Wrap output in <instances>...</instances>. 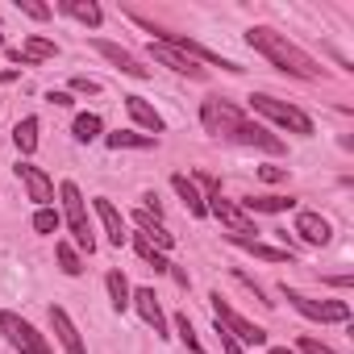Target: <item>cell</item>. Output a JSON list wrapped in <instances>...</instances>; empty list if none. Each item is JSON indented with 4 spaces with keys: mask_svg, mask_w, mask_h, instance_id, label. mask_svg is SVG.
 Masks as SVG:
<instances>
[{
    "mask_svg": "<svg viewBox=\"0 0 354 354\" xmlns=\"http://www.w3.org/2000/svg\"><path fill=\"white\" fill-rule=\"evenodd\" d=\"M201 125H205V133H213V138H221V142H234V146H250V150H263V154H283V150H288L283 138H275L267 125L250 121V117H246L234 100H225V96H209V100L201 104Z\"/></svg>",
    "mask_w": 354,
    "mask_h": 354,
    "instance_id": "cell-1",
    "label": "cell"
},
{
    "mask_svg": "<svg viewBox=\"0 0 354 354\" xmlns=\"http://www.w3.org/2000/svg\"><path fill=\"white\" fill-rule=\"evenodd\" d=\"M246 46H250L254 55H263L271 67H279V71H288V75H296V80H321V75H325V67H321L313 55H304L296 42H288V34H279V30H271V26H250V30H246Z\"/></svg>",
    "mask_w": 354,
    "mask_h": 354,
    "instance_id": "cell-2",
    "label": "cell"
},
{
    "mask_svg": "<svg viewBox=\"0 0 354 354\" xmlns=\"http://www.w3.org/2000/svg\"><path fill=\"white\" fill-rule=\"evenodd\" d=\"M192 184H201V188H205V209H209V217H217V221L230 230V238H250V234H259L254 217H250V213H242V205H238V201L221 196V184L213 180V175H205V171H201Z\"/></svg>",
    "mask_w": 354,
    "mask_h": 354,
    "instance_id": "cell-3",
    "label": "cell"
},
{
    "mask_svg": "<svg viewBox=\"0 0 354 354\" xmlns=\"http://www.w3.org/2000/svg\"><path fill=\"white\" fill-rule=\"evenodd\" d=\"M246 100H250V113L267 117L271 125H279V129H288L296 138H313V117L304 109H296V104H288V100H279L271 92H250Z\"/></svg>",
    "mask_w": 354,
    "mask_h": 354,
    "instance_id": "cell-4",
    "label": "cell"
},
{
    "mask_svg": "<svg viewBox=\"0 0 354 354\" xmlns=\"http://www.w3.org/2000/svg\"><path fill=\"white\" fill-rule=\"evenodd\" d=\"M59 201H63V221H67V230H71V246L75 250H96V230H92V217H88V201H84V192L71 184V180H63L59 184Z\"/></svg>",
    "mask_w": 354,
    "mask_h": 354,
    "instance_id": "cell-5",
    "label": "cell"
},
{
    "mask_svg": "<svg viewBox=\"0 0 354 354\" xmlns=\"http://www.w3.org/2000/svg\"><path fill=\"white\" fill-rule=\"evenodd\" d=\"M209 308H213V321L238 342V346H267V329L263 325H254V321H246L221 292H209Z\"/></svg>",
    "mask_w": 354,
    "mask_h": 354,
    "instance_id": "cell-6",
    "label": "cell"
},
{
    "mask_svg": "<svg viewBox=\"0 0 354 354\" xmlns=\"http://www.w3.org/2000/svg\"><path fill=\"white\" fill-rule=\"evenodd\" d=\"M0 333H5V342H9L17 354H55L50 337L38 333V329H34L21 313H13V308H0Z\"/></svg>",
    "mask_w": 354,
    "mask_h": 354,
    "instance_id": "cell-7",
    "label": "cell"
},
{
    "mask_svg": "<svg viewBox=\"0 0 354 354\" xmlns=\"http://www.w3.org/2000/svg\"><path fill=\"white\" fill-rule=\"evenodd\" d=\"M283 292V300L300 313V317H308V321H317V325H342V321H350V304L346 300H313V296H304V292H296V288H279Z\"/></svg>",
    "mask_w": 354,
    "mask_h": 354,
    "instance_id": "cell-8",
    "label": "cell"
},
{
    "mask_svg": "<svg viewBox=\"0 0 354 354\" xmlns=\"http://www.w3.org/2000/svg\"><path fill=\"white\" fill-rule=\"evenodd\" d=\"M17 180H21V188H26V196L38 205V209H50V201H55V180L38 167V162H30V158H17Z\"/></svg>",
    "mask_w": 354,
    "mask_h": 354,
    "instance_id": "cell-9",
    "label": "cell"
},
{
    "mask_svg": "<svg viewBox=\"0 0 354 354\" xmlns=\"http://www.w3.org/2000/svg\"><path fill=\"white\" fill-rule=\"evenodd\" d=\"M146 55H150L154 63H162V67H171L175 75H188V80H209V67H201L196 59H188L184 50H175V46H167V42H158V38H150V46H146Z\"/></svg>",
    "mask_w": 354,
    "mask_h": 354,
    "instance_id": "cell-10",
    "label": "cell"
},
{
    "mask_svg": "<svg viewBox=\"0 0 354 354\" xmlns=\"http://www.w3.org/2000/svg\"><path fill=\"white\" fill-rule=\"evenodd\" d=\"M92 50L100 55V59H109L121 75H133V80H150V67L133 55V50H125V46H117V42H109V38H92Z\"/></svg>",
    "mask_w": 354,
    "mask_h": 354,
    "instance_id": "cell-11",
    "label": "cell"
},
{
    "mask_svg": "<svg viewBox=\"0 0 354 354\" xmlns=\"http://www.w3.org/2000/svg\"><path fill=\"white\" fill-rule=\"evenodd\" d=\"M92 213L100 217V230H104V238H109V246H125L129 242V225H125V217H121V209L109 201V196H96L92 201Z\"/></svg>",
    "mask_w": 354,
    "mask_h": 354,
    "instance_id": "cell-12",
    "label": "cell"
},
{
    "mask_svg": "<svg viewBox=\"0 0 354 354\" xmlns=\"http://www.w3.org/2000/svg\"><path fill=\"white\" fill-rule=\"evenodd\" d=\"M292 234H296L304 246H329V242H333V225H329L321 213H313V209H300V213H296Z\"/></svg>",
    "mask_w": 354,
    "mask_h": 354,
    "instance_id": "cell-13",
    "label": "cell"
},
{
    "mask_svg": "<svg viewBox=\"0 0 354 354\" xmlns=\"http://www.w3.org/2000/svg\"><path fill=\"white\" fill-rule=\"evenodd\" d=\"M9 63H21V67H34V63H46V59H59V42L42 38V34H30L21 46H9L5 50Z\"/></svg>",
    "mask_w": 354,
    "mask_h": 354,
    "instance_id": "cell-14",
    "label": "cell"
},
{
    "mask_svg": "<svg viewBox=\"0 0 354 354\" xmlns=\"http://www.w3.org/2000/svg\"><path fill=\"white\" fill-rule=\"evenodd\" d=\"M125 100V113H129V121L138 125V133H150V138H158L162 129H167V121H162V113L146 100V96H121Z\"/></svg>",
    "mask_w": 354,
    "mask_h": 354,
    "instance_id": "cell-15",
    "label": "cell"
},
{
    "mask_svg": "<svg viewBox=\"0 0 354 354\" xmlns=\"http://www.w3.org/2000/svg\"><path fill=\"white\" fill-rule=\"evenodd\" d=\"M133 308H138V317L158 333V337H171L167 329V313H162V304H158V296H154V288H133Z\"/></svg>",
    "mask_w": 354,
    "mask_h": 354,
    "instance_id": "cell-16",
    "label": "cell"
},
{
    "mask_svg": "<svg viewBox=\"0 0 354 354\" xmlns=\"http://www.w3.org/2000/svg\"><path fill=\"white\" fill-rule=\"evenodd\" d=\"M50 329H55V337L67 354H88V346H84V337H80V329H75V321L63 304H50Z\"/></svg>",
    "mask_w": 354,
    "mask_h": 354,
    "instance_id": "cell-17",
    "label": "cell"
},
{
    "mask_svg": "<svg viewBox=\"0 0 354 354\" xmlns=\"http://www.w3.org/2000/svg\"><path fill=\"white\" fill-rule=\"evenodd\" d=\"M133 225H138V234H142V238H146L150 246H158L162 254H167V250L175 246V234H167V225H162L158 217H150L146 209H138V213H133Z\"/></svg>",
    "mask_w": 354,
    "mask_h": 354,
    "instance_id": "cell-18",
    "label": "cell"
},
{
    "mask_svg": "<svg viewBox=\"0 0 354 354\" xmlns=\"http://www.w3.org/2000/svg\"><path fill=\"white\" fill-rule=\"evenodd\" d=\"M104 288H109V304H113V313H117V317H125V313L133 308V288H129L125 271H121V267H113V271L104 275Z\"/></svg>",
    "mask_w": 354,
    "mask_h": 354,
    "instance_id": "cell-19",
    "label": "cell"
},
{
    "mask_svg": "<svg viewBox=\"0 0 354 354\" xmlns=\"http://www.w3.org/2000/svg\"><path fill=\"white\" fill-rule=\"evenodd\" d=\"M171 188H175V196L184 201V209H188L192 217H209V209H205V196H201V188H196V184L188 180L184 171H175V175H171Z\"/></svg>",
    "mask_w": 354,
    "mask_h": 354,
    "instance_id": "cell-20",
    "label": "cell"
},
{
    "mask_svg": "<svg viewBox=\"0 0 354 354\" xmlns=\"http://www.w3.org/2000/svg\"><path fill=\"white\" fill-rule=\"evenodd\" d=\"M230 242L242 246V250H250V254L263 259V263H296L292 246H267V242H259V238H230Z\"/></svg>",
    "mask_w": 354,
    "mask_h": 354,
    "instance_id": "cell-21",
    "label": "cell"
},
{
    "mask_svg": "<svg viewBox=\"0 0 354 354\" xmlns=\"http://www.w3.org/2000/svg\"><path fill=\"white\" fill-rule=\"evenodd\" d=\"M67 17H75V21H84L88 30H100V21H104V9L96 5V0H63L59 5Z\"/></svg>",
    "mask_w": 354,
    "mask_h": 354,
    "instance_id": "cell-22",
    "label": "cell"
},
{
    "mask_svg": "<svg viewBox=\"0 0 354 354\" xmlns=\"http://www.w3.org/2000/svg\"><path fill=\"white\" fill-rule=\"evenodd\" d=\"M104 146L109 150H150V146H158V138L138 133V129H117V133H104Z\"/></svg>",
    "mask_w": 354,
    "mask_h": 354,
    "instance_id": "cell-23",
    "label": "cell"
},
{
    "mask_svg": "<svg viewBox=\"0 0 354 354\" xmlns=\"http://www.w3.org/2000/svg\"><path fill=\"white\" fill-rule=\"evenodd\" d=\"M38 129H42L38 117H21V121H17V129H13V146H17L21 158H30V154L38 150Z\"/></svg>",
    "mask_w": 354,
    "mask_h": 354,
    "instance_id": "cell-24",
    "label": "cell"
},
{
    "mask_svg": "<svg viewBox=\"0 0 354 354\" xmlns=\"http://www.w3.org/2000/svg\"><path fill=\"white\" fill-rule=\"evenodd\" d=\"M71 138L75 142H96V138H104V121H100V113H80L75 121H71Z\"/></svg>",
    "mask_w": 354,
    "mask_h": 354,
    "instance_id": "cell-25",
    "label": "cell"
},
{
    "mask_svg": "<svg viewBox=\"0 0 354 354\" xmlns=\"http://www.w3.org/2000/svg\"><path fill=\"white\" fill-rule=\"evenodd\" d=\"M238 205H242V213L254 217V213H288L296 201L292 196H250V201H238Z\"/></svg>",
    "mask_w": 354,
    "mask_h": 354,
    "instance_id": "cell-26",
    "label": "cell"
},
{
    "mask_svg": "<svg viewBox=\"0 0 354 354\" xmlns=\"http://www.w3.org/2000/svg\"><path fill=\"white\" fill-rule=\"evenodd\" d=\"M129 242H133V250H138V259H142V263H150L158 275H171V263H167V254H162L158 246H150L142 234H129Z\"/></svg>",
    "mask_w": 354,
    "mask_h": 354,
    "instance_id": "cell-27",
    "label": "cell"
},
{
    "mask_svg": "<svg viewBox=\"0 0 354 354\" xmlns=\"http://www.w3.org/2000/svg\"><path fill=\"white\" fill-rule=\"evenodd\" d=\"M55 259H59V267H63V275H71V279H80L88 267H84V259H80V250L71 246V242H55Z\"/></svg>",
    "mask_w": 354,
    "mask_h": 354,
    "instance_id": "cell-28",
    "label": "cell"
},
{
    "mask_svg": "<svg viewBox=\"0 0 354 354\" xmlns=\"http://www.w3.org/2000/svg\"><path fill=\"white\" fill-rule=\"evenodd\" d=\"M175 337L184 342V350H188V354H209V350L201 346L196 325H192V317H188V313H175Z\"/></svg>",
    "mask_w": 354,
    "mask_h": 354,
    "instance_id": "cell-29",
    "label": "cell"
},
{
    "mask_svg": "<svg viewBox=\"0 0 354 354\" xmlns=\"http://www.w3.org/2000/svg\"><path fill=\"white\" fill-rule=\"evenodd\" d=\"M30 225H34V234H59V225H63V217H59V209H38Z\"/></svg>",
    "mask_w": 354,
    "mask_h": 354,
    "instance_id": "cell-30",
    "label": "cell"
},
{
    "mask_svg": "<svg viewBox=\"0 0 354 354\" xmlns=\"http://www.w3.org/2000/svg\"><path fill=\"white\" fill-rule=\"evenodd\" d=\"M296 354H342V350H333L329 342H321V337H308V333H300V342H296Z\"/></svg>",
    "mask_w": 354,
    "mask_h": 354,
    "instance_id": "cell-31",
    "label": "cell"
},
{
    "mask_svg": "<svg viewBox=\"0 0 354 354\" xmlns=\"http://www.w3.org/2000/svg\"><path fill=\"white\" fill-rule=\"evenodd\" d=\"M254 175H259L263 184H288V175H292V171H288V167H275V162H267V167H259Z\"/></svg>",
    "mask_w": 354,
    "mask_h": 354,
    "instance_id": "cell-32",
    "label": "cell"
},
{
    "mask_svg": "<svg viewBox=\"0 0 354 354\" xmlns=\"http://www.w3.org/2000/svg\"><path fill=\"white\" fill-rule=\"evenodd\" d=\"M17 9H21L26 17H34V21H46V17L55 13L50 5H38V0H17Z\"/></svg>",
    "mask_w": 354,
    "mask_h": 354,
    "instance_id": "cell-33",
    "label": "cell"
},
{
    "mask_svg": "<svg viewBox=\"0 0 354 354\" xmlns=\"http://www.w3.org/2000/svg\"><path fill=\"white\" fill-rule=\"evenodd\" d=\"M67 92H80V96H96L100 92V80H88V75H71V88Z\"/></svg>",
    "mask_w": 354,
    "mask_h": 354,
    "instance_id": "cell-34",
    "label": "cell"
},
{
    "mask_svg": "<svg viewBox=\"0 0 354 354\" xmlns=\"http://www.w3.org/2000/svg\"><path fill=\"white\" fill-rule=\"evenodd\" d=\"M217 333H221V350H225V354H246V346H238V342H234L221 325H217Z\"/></svg>",
    "mask_w": 354,
    "mask_h": 354,
    "instance_id": "cell-35",
    "label": "cell"
},
{
    "mask_svg": "<svg viewBox=\"0 0 354 354\" xmlns=\"http://www.w3.org/2000/svg\"><path fill=\"white\" fill-rule=\"evenodd\" d=\"M46 100H50V104H59V109H71V104H75V96H71V92H46Z\"/></svg>",
    "mask_w": 354,
    "mask_h": 354,
    "instance_id": "cell-36",
    "label": "cell"
},
{
    "mask_svg": "<svg viewBox=\"0 0 354 354\" xmlns=\"http://www.w3.org/2000/svg\"><path fill=\"white\" fill-rule=\"evenodd\" d=\"M321 283H329V288H342V292H346V288L354 283V275H321Z\"/></svg>",
    "mask_w": 354,
    "mask_h": 354,
    "instance_id": "cell-37",
    "label": "cell"
},
{
    "mask_svg": "<svg viewBox=\"0 0 354 354\" xmlns=\"http://www.w3.org/2000/svg\"><path fill=\"white\" fill-rule=\"evenodd\" d=\"M267 354H296V350H288V346H271Z\"/></svg>",
    "mask_w": 354,
    "mask_h": 354,
    "instance_id": "cell-38",
    "label": "cell"
},
{
    "mask_svg": "<svg viewBox=\"0 0 354 354\" xmlns=\"http://www.w3.org/2000/svg\"><path fill=\"white\" fill-rule=\"evenodd\" d=\"M0 50H5V34H0Z\"/></svg>",
    "mask_w": 354,
    "mask_h": 354,
    "instance_id": "cell-39",
    "label": "cell"
}]
</instances>
